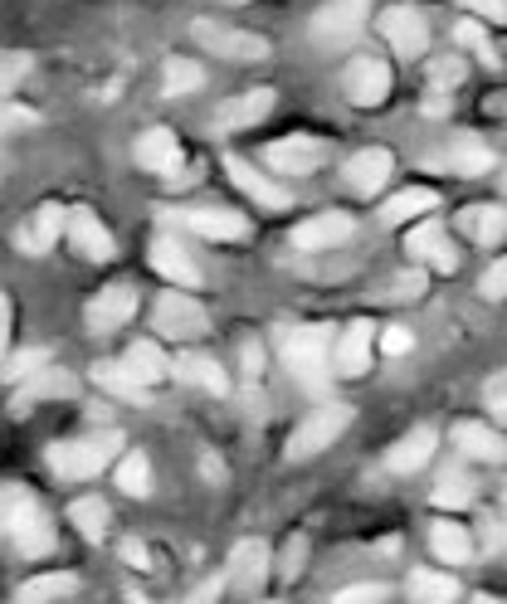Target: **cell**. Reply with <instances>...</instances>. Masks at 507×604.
I'll use <instances>...</instances> for the list:
<instances>
[{"label":"cell","instance_id":"cell-27","mask_svg":"<svg viewBox=\"0 0 507 604\" xmlns=\"http://www.w3.org/2000/svg\"><path fill=\"white\" fill-rule=\"evenodd\" d=\"M435 443H439V434L429 424H419L415 434H405L400 443L391 449V473H419V468L429 463V453H435Z\"/></svg>","mask_w":507,"mask_h":604},{"label":"cell","instance_id":"cell-33","mask_svg":"<svg viewBox=\"0 0 507 604\" xmlns=\"http://www.w3.org/2000/svg\"><path fill=\"white\" fill-rule=\"evenodd\" d=\"M474 502V478L464 473V468H444L439 473V483H435V508H449V512H459Z\"/></svg>","mask_w":507,"mask_h":604},{"label":"cell","instance_id":"cell-4","mask_svg":"<svg viewBox=\"0 0 507 604\" xmlns=\"http://www.w3.org/2000/svg\"><path fill=\"white\" fill-rule=\"evenodd\" d=\"M346 424H352V405H342V400H332V405H323V410H313L298 429H293V439H288V459H293V463H303V459H313V453L332 449V443H337V439L346 434Z\"/></svg>","mask_w":507,"mask_h":604},{"label":"cell","instance_id":"cell-9","mask_svg":"<svg viewBox=\"0 0 507 604\" xmlns=\"http://www.w3.org/2000/svg\"><path fill=\"white\" fill-rule=\"evenodd\" d=\"M381 34H386L400 59H425V49H429V24L415 6H391L381 16Z\"/></svg>","mask_w":507,"mask_h":604},{"label":"cell","instance_id":"cell-13","mask_svg":"<svg viewBox=\"0 0 507 604\" xmlns=\"http://www.w3.org/2000/svg\"><path fill=\"white\" fill-rule=\"evenodd\" d=\"M69 239H73V249H79L83 258H93V264H108V258L118 254V244H113V234H108V225L93 215V209H69Z\"/></svg>","mask_w":507,"mask_h":604},{"label":"cell","instance_id":"cell-6","mask_svg":"<svg viewBox=\"0 0 507 604\" xmlns=\"http://www.w3.org/2000/svg\"><path fill=\"white\" fill-rule=\"evenodd\" d=\"M152 323H156V331H162V337H171V341H201L205 331H210V313L191 298V293H176V288H171L166 298L156 303Z\"/></svg>","mask_w":507,"mask_h":604},{"label":"cell","instance_id":"cell-3","mask_svg":"<svg viewBox=\"0 0 507 604\" xmlns=\"http://www.w3.org/2000/svg\"><path fill=\"white\" fill-rule=\"evenodd\" d=\"M191 34L201 49H210L215 59H230V64H258V59H268V40L254 30H234V24H220V20H195Z\"/></svg>","mask_w":507,"mask_h":604},{"label":"cell","instance_id":"cell-17","mask_svg":"<svg viewBox=\"0 0 507 604\" xmlns=\"http://www.w3.org/2000/svg\"><path fill=\"white\" fill-rule=\"evenodd\" d=\"M64 219H69V209L64 205H40L30 215V225L16 229V244L24 254H49L59 244V229H64Z\"/></svg>","mask_w":507,"mask_h":604},{"label":"cell","instance_id":"cell-11","mask_svg":"<svg viewBox=\"0 0 507 604\" xmlns=\"http://www.w3.org/2000/svg\"><path fill=\"white\" fill-rule=\"evenodd\" d=\"M132 313H138V288H132V283H113V288H103L89 303V331L108 337V331H118Z\"/></svg>","mask_w":507,"mask_h":604},{"label":"cell","instance_id":"cell-60","mask_svg":"<svg viewBox=\"0 0 507 604\" xmlns=\"http://www.w3.org/2000/svg\"><path fill=\"white\" fill-rule=\"evenodd\" d=\"M225 6H240V0H225Z\"/></svg>","mask_w":507,"mask_h":604},{"label":"cell","instance_id":"cell-24","mask_svg":"<svg viewBox=\"0 0 507 604\" xmlns=\"http://www.w3.org/2000/svg\"><path fill=\"white\" fill-rule=\"evenodd\" d=\"M371 341H376V327H371V323H352L342 331L337 351H332V361H337L342 376H362L366 371V366H371Z\"/></svg>","mask_w":507,"mask_h":604},{"label":"cell","instance_id":"cell-40","mask_svg":"<svg viewBox=\"0 0 507 604\" xmlns=\"http://www.w3.org/2000/svg\"><path fill=\"white\" fill-rule=\"evenodd\" d=\"M0 366H6V376L20 386V380H30L34 371H44V366H49V351H44V347H30V351L6 356V361H0Z\"/></svg>","mask_w":507,"mask_h":604},{"label":"cell","instance_id":"cell-57","mask_svg":"<svg viewBox=\"0 0 507 604\" xmlns=\"http://www.w3.org/2000/svg\"><path fill=\"white\" fill-rule=\"evenodd\" d=\"M484 546L493 551V556H498V551H503V522H498V516H493V522H488V532H484Z\"/></svg>","mask_w":507,"mask_h":604},{"label":"cell","instance_id":"cell-31","mask_svg":"<svg viewBox=\"0 0 507 604\" xmlns=\"http://www.w3.org/2000/svg\"><path fill=\"white\" fill-rule=\"evenodd\" d=\"M435 205H439V195L429 191V186H410V191L391 195V201H386V215H381V219H386V225H405L410 215H429Z\"/></svg>","mask_w":507,"mask_h":604},{"label":"cell","instance_id":"cell-30","mask_svg":"<svg viewBox=\"0 0 507 604\" xmlns=\"http://www.w3.org/2000/svg\"><path fill=\"white\" fill-rule=\"evenodd\" d=\"M410 595H415V604H454L459 600V581H454L449 571H415Z\"/></svg>","mask_w":507,"mask_h":604},{"label":"cell","instance_id":"cell-8","mask_svg":"<svg viewBox=\"0 0 507 604\" xmlns=\"http://www.w3.org/2000/svg\"><path fill=\"white\" fill-rule=\"evenodd\" d=\"M268 565H274V551H268V541H240V546L230 551V565H225V585H234L240 595H258L268 581Z\"/></svg>","mask_w":507,"mask_h":604},{"label":"cell","instance_id":"cell-23","mask_svg":"<svg viewBox=\"0 0 507 604\" xmlns=\"http://www.w3.org/2000/svg\"><path fill=\"white\" fill-rule=\"evenodd\" d=\"M268 113H274V89H250L240 98H230L225 108H220V127L234 132V127H254V122H264Z\"/></svg>","mask_w":507,"mask_h":604},{"label":"cell","instance_id":"cell-56","mask_svg":"<svg viewBox=\"0 0 507 604\" xmlns=\"http://www.w3.org/2000/svg\"><path fill=\"white\" fill-rule=\"evenodd\" d=\"M6 347H10V298L0 293V361H6Z\"/></svg>","mask_w":507,"mask_h":604},{"label":"cell","instance_id":"cell-22","mask_svg":"<svg viewBox=\"0 0 507 604\" xmlns=\"http://www.w3.org/2000/svg\"><path fill=\"white\" fill-rule=\"evenodd\" d=\"M152 268L166 283H176V288H195V283H201V268L191 264V254H185L176 239H166V234L162 239H152Z\"/></svg>","mask_w":507,"mask_h":604},{"label":"cell","instance_id":"cell-39","mask_svg":"<svg viewBox=\"0 0 507 604\" xmlns=\"http://www.w3.org/2000/svg\"><path fill=\"white\" fill-rule=\"evenodd\" d=\"M439 244H444V225H439V219H425V225L410 229V239H405V254H410V258H425V264H429Z\"/></svg>","mask_w":507,"mask_h":604},{"label":"cell","instance_id":"cell-26","mask_svg":"<svg viewBox=\"0 0 507 604\" xmlns=\"http://www.w3.org/2000/svg\"><path fill=\"white\" fill-rule=\"evenodd\" d=\"M79 590V575L69 571H44V575H30L20 590H16V604H59Z\"/></svg>","mask_w":507,"mask_h":604},{"label":"cell","instance_id":"cell-38","mask_svg":"<svg viewBox=\"0 0 507 604\" xmlns=\"http://www.w3.org/2000/svg\"><path fill=\"white\" fill-rule=\"evenodd\" d=\"M201 83H205V69L195 64V59H171V64H166V93H171V98L195 93Z\"/></svg>","mask_w":507,"mask_h":604},{"label":"cell","instance_id":"cell-59","mask_svg":"<svg viewBox=\"0 0 507 604\" xmlns=\"http://www.w3.org/2000/svg\"><path fill=\"white\" fill-rule=\"evenodd\" d=\"M474 604H503V600H498V595H478Z\"/></svg>","mask_w":507,"mask_h":604},{"label":"cell","instance_id":"cell-20","mask_svg":"<svg viewBox=\"0 0 507 604\" xmlns=\"http://www.w3.org/2000/svg\"><path fill=\"white\" fill-rule=\"evenodd\" d=\"M171 371H176V380H185V386L210 390V396H225L230 390V376L220 371V361L215 356H205V351H181Z\"/></svg>","mask_w":507,"mask_h":604},{"label":"cell","instance_id":"cell-54","mask_svg":"<svg viewBox=\"0 0 507 604\" xmlns=\"http://www.w3.org/2000/svg\"><path fill=\"white\" fill-rule=\"evenodd\" d=\"M464 6L474 10V16H484V20H503V16H507L503 0H464Z\"/></svg>","mask_w":507,"mask_h":604},{"label":"cell","instance_id":"cell-34","mask_svg":"<svg viewBox=\"0 0 507 604\" xmlns=\"http://www.w3.org/2000/svg\"><path fill=\"white\" fill-rule=\"evenodd\" d=\"M493 166V152L478 137H464L454 142V152H449V171H459V176H484V171Z\"/></svg>","mask_w":507,"mask_h":604},{"label":"cell","instance_id":"cell-49","mask_svg":"<svg viewBox=\"0 0 507 604\" xmlns=\"http://www.w3.org/2000/svg\"><path fill=\"white\" fill-rule=\"evenodd\" d=\"M410 347H415V337L405 327H386V331H381V351H386V356H405Z\"/></svg>","mask_w":507,"mask_h":604},{"label":"cell","instance_id":"cell-16","mask_svg":"<svg viewBox=\"0 0 507 604\" xmlns=\"http://www.w3.org/2000/svg\"><path fill=\"white\" fill-rule=\"evenodd\" d=\"M176 219L201 239H244L250 234V219L240 209H176Z\"/></svg>","mask_w":507,"mask_h":604},{"label":"cell","instance_id":"cell-1","mask_svg":"<svg viewBox=\"0 0 507 604\" xmlns=\"http://www.w3.org/2000/svg\"><path fill=\"white\" fill-rule=\"evenodd\" d=\"M283 366L307 390H323L332 376V327H288L278 337Z\"/></svg>","mask_w":507,"mask_h":604},{"label":"cell","instance_id":"cell-52","mask_svg":"<svg viewBox=\"0 0 507 604\" xmlns=\"http://www.w3.org/2000/svg\"><path fill=\"white\" fill-rule=\"evenodd\" d=\"M503 288H507V268H503V264H493L488 274H484V298L498 303V298H503Z\"/></svg>","mask_w":507,"mask_h":604},{"label":"cell","instance_id":"cell-58","mask_svg":"<svg viewBox=\"0 0 507 604\" xmlns=\"http://www.w3.org/2000/svg\"><path fill=\"white\" fill-rule=\"evenodd\" d=\"M122 556H128L132 565H146V551L138 546V541H128V546H122Z\"/></svg>","mask_w":507,"mask_h":604},{"label":"cell","instance_id":"cell-5","mask_svg":"<svg viewBox=\"0 0 507 604\" xmlns=\"http://www.w3.org/2000/svg\"><path fill=\"white\" fill-rule=\"evenodd\" d=\"M366 20H371V0H327L313 16V40L323 49H342L366 30Z\"/></svg>","mask_w":507,"mask_h":604},{"label":"cell","instance_id":"cell-12","mask_svg":"<svg viewBox=\"0 0 507 604\" xmlns=\"http://www.w3.org/2000/svg\"><path fill=\"white\" fill-rule=\"evenodd\" d=\"M73 390H79V380H73L69 371H59V366H44V371H34L30 380H20L16 400H10V410L16 414H30L40 400H69Z\"/></svg>","mask_w":507,"mask_h":604},{"label":"cell","instance_id":"cell-29","mask_svg":"<svg viewBox=\"0 0 507 604\" xmlns=\"http://www.w3.org/2000/svg\"><path fill=\"white\" fill-rule=\"evenodd\" d=\"M429 551H435L444 565H468V556H474V541H468L464 526L435 522V526H429Z\"/></svg>","mask_w":507,"mask_h":604},{"label":"cell","instance_id":"cell-18","mask_svg":"<svg viewBox=\"0 0 507 604\" xmlns=\"http://www.w3.org/2000/svg\"><path fill=\"white\" fill-rule=\"evenodd\" d=\"M225 171H230V176H234V186H240L244 195H250L254 205H264V209H288V205H293V195L283 191V186H274V181H264V176H258V171H254L250 162H244V156H230Z\"/></svg>","mask_w":507,"mask_h":604},{"label":"cell","instance_id":"cell-7","mask_svg":"<svg viewBox=\"0 0 507 604\" xmlns=\"http://www.w3.org/2000/svg\"><path fill=\"white\" fill-rule=\"evenodd\" d=\"M10 541L20 546V556H49L54 551V526H49V512L40 508V498L34 492H24L20 498V508H16V516H10V532H6Z\"/></svg>","mask_w":507,"mask_h":604},{"label":"cell","instance_id":"cell-32","mask_svg":"<svg viewBox=\"0 0 507 604\" xmlns=\"http://www.w3.org/2000/svg\"><path fill=\"white\" fill-rule=\"evenodd\" d=\"M459 219H464V229L474 234L478 244H503V234H507V225H503V205H468Z\"/></svg>","mask_w":507,"mask_h":604},{"label":"cell","instance_id":"cell-36","mask_svg":"<svg viewBox=\"0 0 507 604\" xmlns=\"http://www.w3.org/2000/svg\"><path fill=\"white\" fill-rule=\"evenodd\" d=\"M118 488L128 492V498H146V492H152V463H146L142 449H132L128 459L118 463Z\"/></svg>","mask_w":507,"mask_h":604},{"label":"cell","instance_id":"cell-14","mask_svg":"<svg viewBox=\"0 0 507 604\" xmlns=\"http://www.w3.org/2000/svg\"><path fill=\"white\" fill-rule=\"evenodd\" d=\"M323 156H327V146L317 137H283L264 152V162L283 171V176H307L313 166H323Z\"/></svg>","mask_w":507,"mask_h":604},{"label":"cell","instance_id":"cell-50","mask_svg":"<svg viewBox=\"0 0 507 604\" xmlns=\"http://www.w3.org/2000/svg\"><path fill=\"white\" fill-rule=\"evenodd\" d=\"M240 361H244V380H254L264 376V351H258V341H240Z\"/></svg>","mask_w":507,"mask_h":604},{"label":"cell","instance_id":"cell-21","mask_svg":"<svg viewBox=\"0 0 507 604\" xmlns=\"http://www.w3.org/2000/svg\"><path fill=\"white\" fill-rule=\"evenodd\" d=\"M138 166L146 171H156V176H176V166H181V142H176V132H166V127H152L146 137H138Z\"/></svg>","mask_w":507,"mask_h":604},{"label":"cell","instance_id":"cell-45","mask_svg":"<svg viewBox=\"0 0 507 604\" xmlns=\"http://www.w3.org/2000/svg\"><path fill=\"white\" fill-rule=\"evenodd\" d=\"M454 40H459L464 49H474V54H484V59H493V49H488V30L478 20H464L459 30H454Z\"/></svg>","mask_w":507,"mask_h":604},{"label":"cell","instance_id":"cell-10","mask_svg":"<svg viewBox=\"0 0 507 604\" xmlns=\"http://www.w3.org/2000/svg\"><path fill=\"white\" fill-rule=\"evenodd\" d=\"M342 83L356 108H376V103H386V93H391V69H386V59H376V54H356L352 64H346Z\"/></svg>","mask_w":507,"mask_h":604},{"label":"cell","instance_id":"cell-46","mask_svg":"<svg viewBox=\"0 0 507 604\" xmlns=\"http://www.w3.org/2000/svg\"><path fill=\"white\" fill-rule=\"evenodd\" d=\"M464 79V64L459 59H435V64H429V83H435V89H454V83Z\"/></svg>","mask_w":507,"mask_h":604},{"label":"cell","instance_id":"cell-53","mask_svg":"<svg viewBox=\"0 0 507 604\" xmlns=\"http://www.w3.org/2000/svg\"><path fill=\"white\" fill-rule=\"evenodd\" d=\"M429 264H435V268H439V274H454V268H459V249H454V244H449V239H444V244H439V249H435V258H429Z\"/></svg>","mask_w":507,"mask_h":604},{"label":"cell","instance_id":"cell-25","mask_svg":"<svg viewBox=\"0 0 507 604\" xmlns=\"http://www.w3.org/2000/svg\"><path fill=\"white\" fill-rule=\"evenodd\" d=\"M122 366H128V376L138 380L142 390L162 386V380L171 376V361L162 356V347H156V341H132L128 356H122Z\"/></svg>","mask_w":507,"mask_h":604},{"label":"cell","instance_id":"cell-28","mask_svg":"<svg viewBox=\"0 0 507 604\" xmlns=\"http://www.w3.org/2000/svg\"><path fill=\"white\" fill-rule=\"evenodd\" d=\"M454 443H459V453L478 463H503V434L488 424H459L454 429Z\"/></svg>","mask_w":507,"mask_h":604},{"label":"cell","instance_id":"cell-15","mask_svg":"<svg viewBox=\"0 0 507 604\" xmlns=\"http://www.w3.org/2000/svg\"><path fill=\"white\" fill-rule=\"evenodd\" d=\"M391 171H395V162H391L386 146H366V152H356L352 162H346L342 176H346V186H352L356 195H376L391 181Z\"/></svg>","mask_w":507,"mask_h":604},{"label":"cell","instance_id":"cell-48","mask_svg":"<svg viewBox=\"0 0 507 604\" xmlns=\"http://www.w3.org/2000/svg\"><path fill=\"white\" fill-rule=\"evenodd\" d=\"M220 595H225V575H210L185 595V604H220Z\"/></svg>","mask_w":507,"mask_h":604},{"label":"cell","instance_id":"cell-47","mask_svg":"<svg viewBox=\"0 0 507 604\" xmlns=\"http://www.w3.org/2000/svg\"><path fill=\"white\" fill-rule=\"evenodd\" d=\"M484 400H488L493 419H503V414H507V376H503V371H498V376H488V386H484Z\"/></svg>","mask_w":507,"mask_h":604},{"label":"cell","instance_id":"cell-19","mask_svg":"<svg viewBox=\"0 0 507 604\" xmlns=\"http://www.w3.org/2000/svg\"><path fill=\"white\" fill-rule=\"evenodd\" d=\"M352 229H356L352 215H342V209H327V215L303 219V225L293 229V244H298V249H332V244H342Z\"/></svg>","mask_w":507,"mask_h":604},{"label":"cell","instance_id":"cell-35","mask_svg":"<svg viewBox=\"0 0 507 604\" xmlns=\"http://www.w3.org/2000/svg\"><path fill=\"white\" fill-rule=\"evenodd\" d=\"M93 380L108 390V396H118V400H146V390L128 376V366H122V361H98L93 366Z\"/></svg>","mask_w":507,"mask_h":604},{"label":"cell","instance_id":"cell-55","mask_svg":"<svg viewBox=\"0 0 507 604\" xmlns=\"http://www.w3.org/2000/svg\"><path fill=\"white\" fill-rule=\"evenodd\" d=\"M395 288H400V293H391V298H415V293L425 288V278H419V274H400V278H395Z\"/></svg>","mask_w":507,"mask_h":604},{"label":"cell","instance_id":"cell-51","mask_svg":"<svg viewBox=\"0 0 507 604\" xmlns=\"http://www.w3.org/2000/svg\"><path fill=\"white\" fill-rule=\"evenodd\" d=\"M20 498H24V488H10V483H0V536L10 532V516H16Z\"/></svg>","mask_w":507,"mask_h":604},{"label":"cell","instance_id":"cell-43","mask_svg":"<svg viewBox=\"0 0 507 604\" xmlns=\"http://www.w3.org/2000/svg\"><path fill=\"white\" fill-rule=\"evenodd\" d=\"M40 122V113L34 108H20V103H0V137H16V132L34 127Z\"/></svg>","mask_w":507,"mask_h":604},{"label":"cell","instance_id":"cell-2","mask_svg":"<svg viewBox=\"0 0 507 604\" xmlns=\"http://www.w3.org/2000/svg\"><path fill=\"white\" fill-rule=\"evenodd\" d=\"M122 449V434L118 429H103V434H83V439H64L49 449V468H54L59 478H69V483H83V478H98L108 463H113V453Z\"/></svg>","mask_w":507,"mask_h":604},{"label":"cell","instance_id":"cell-41","mask_svg":"<svg viewBox=\"0 0 507 604\" xmlns=\"http://www.w3.org/2000/svg\"><path fill=\"white\" fill-rule=\"evenodd\" d=\"M391 600V585L386 581H366V585H346L337 590L327 604H386Z\"/></svg>","mask_w":507,"mask_h":604},{"label":"cell","instance_id":"cell-44","mask_svg":"<svg viewBox=\"0 0 507 604\" xmlns=\"http://www.w3.org/2000/svg\"><path fill=\"white\" fill-rule=\"evenodd\" d=\"M303 561H307V536H288V546H283V561H278V575L283 581H298L303 575Z\"/></svg>","mask_w":507,"mask_h":604},{"label":"cell","instance_id":"cell-37","mask_svg":"<svg viewBox=\"0 0 507 604\" xmlns=\"http://www.w3.org/2000/svg\"><path fill=\"white\" fill-rule=\"evenodd\" d=\"M69 522L79 526L89 541H103V532H108V502H98V498H79L69 508Z\"/></svg>","mask_w":507,"mask_h":604},{"label":"cell","instance_id":"cell-42","mask_svg":"<svg viewBox=\"0 0 507 604\" xmlns=\"http://www.w3.org/2000/svg\"><path fill=\"white\" fill-rule=\"evenodd\" d=\"M24 73H30V59L24 54H0V103H10V93L24 83Z\"/></svg>","mask_w":507,"mask_h":604}]
</instances>
